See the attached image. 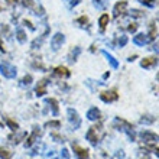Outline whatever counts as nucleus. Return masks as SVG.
Returning a JSON list of instances; mask_svg holds the SVG:
<instances>
[{
  "instance_id": "1",
  "label": "nucleus",
  "mask_w": 159,
  "mask_h": 159,
  "mask_svg": "<svg viewBox=\"0 0 159 159\" xmlns=\"http://www.w3.org/2000/svg\"><path fill=\"white\" fill-rule=\"evenodd\" d=\"M114 126L117 127V130L125 132V133L129 136V139L132 140V142L136 140V132H134L133 126L130 125V123H127L126 120H123V119H120V117H116L114 119Z\"/></svg>"
},
{
  "instance_id": "2",
  "label": "nucleus",
  "mask_w": 159,
  "mask_h": 159,
  "mask_svg": "<svg viewBox=\"0 0 159 159\" xmlns=\"http://www.w3.org/2000/svg\"><path fill=\"white\" fill-rule=\"evenodd\" d=\"M100 129H101L100 126H93V127H90V129H88L87 133H85V139L91 143L93 146H97V145H98V142H100V134H98Z\"/></svg>"
},
{
  "instance_id": "3",
  "label": "nucleus",
  "mask_w": 159,
  "mask_h": 159,
  "mask_svg": "<svg viewBox=\"0 0 159 159\" xmlns=\"http://www.w3.org/2000/svg\"><path fill=\"white\" fill-rule=\"evenodd\" d=\"M0 72L4 75V78L12 80L17 75V70L15 65H12L10 62H2L0 64Z\"/></svg>"
},
{
  "instance_id": "4",
  "label": "nucleus",
  "mask_w": 159,
  "mask_h": 159,
  "mask_svg": "<svg viewBox=\"0 0 159 159\" xmlns=\"http://www.w3.org/2000/svg\"><path fill=\"white\" fill-rule=\"evenodd\" d=\"M68 113V121H70V126H71L72 130H77L80 129V126H81V119H80V114L75 109H70L67 110Z\"/></svg>"
},
{
  "instance_id": "5",
  "label": "nucleus",
  "mask_w": 159,
  "mask_h": 159,
  "mask_svg": "<svg viewBox=\"0 0 159 159\" xmlns=\"http://www.w3.org/2000/svg\"><path fill=\"white\" fill-rule=\"evenodd\" d=\"M42 134V130L39 126H34V130H32V134H30L29 138L26 139V142H25V148H30L32 145H34L35 142H36V139L39 138Z\"/></svg>"
},
{
  "instance_id": "6",
  "label": "nucleus",
  "mask_w": 159,
  "mask_h": 159,
  "mask_svg": "<svg viewBox=\"0 0 159 159\" xmlns=\"http://www.w3.org/2000/svg\"><path fill=\"white\" fill-rule=\"evenodd\" d=\"M65 42V36H64V34H55L54 36H52V39H51V46H52V49L54 51H58L61 46H62V43Z\"/></svg>"
},
{
  "instance_id": "7",
  "label": "nucleus",
  "mask_w": 159,
  "mask_h": 159,
  "mask_svg": "<svg viewBox=\"0 0 159 159\" xmlns=\"http://www.w3.org/2000/svg\"><path fill=\"white\" fill-rule=\"evenodd\" d=\"M100 98L104 103H113V101H116L119 98V94L114 90H109V91L100 93Z\"/></svg>"
},
{
  "instance_id": "8",
  "label": "nucleus",
  "mask_w": 159,
  "mask_h": 159,
  "mask_svg": "<svg viewBox=\"0 0 159 159\" xmlns=\"http://www.w3.org/2000/svg\"><path fill=\"white\" fill-rule=\"evenodd\" d=\"M140 139H142L145 143H158V134L153 133V132H149V130H143L140 133Z\"/></svg>"
},
{
  "instance_id": "9",
  "label": "nucleus",
  "mask_w": 159,
  "mask_h": 159,
  "mask_svg": "<svg viewBox=\"0 0 159 159\" xmlns=\"http://www.w3.org/2000/svg\"><path fill=\"white\" fill-rule=\"evenodd\" d=\"M126 9H127V2H125V0L119 2V3L114 6V10H113L114 17H119V16H121V15H125Z\"/></svg>"
},
{
  "instance_id": "10",
  "label": "nucleus",
  "mask_w": 159,
  "mask_h": 159,
  "mask_svg": "<svg viewBox=\"0 0 159 159\" xmlns=\"http://www.w3.org/2000/svg\"><path fill=\"white\" fill-rule=\"evenodd\" d=\"M72 148H74V152H75V155L78 156L80 159H88V158H90L87 149H84V148L78 146L77 143H72Z\"/></svg>"
},
{
  "instance_id": "11",
  "label": "nucleus",
  "mask_w": 159,
  "mask_h": 159,
  "mask_svg": "<svg viewBox=\"0 0 159 159\" xmlns=\"http://www.w3.org/2000/svg\"><path fill=\"white\" fill-rule=\"evenodd\" d=\"M46 87H48V80H41L36 85V96L42 97L46 94Z\"/></svg>"
},
{
  "instance_id": "12",
  "label": "nucleus",
  "mask_w": 159,
  "mask_h": 159,
  "mask_svg": "<svg viewBox=\"0 0 159 159\" xmlns=\"http://www.w3.org/2000/svg\"><path fill=\"white\" fill-rule=\"evenodd\" d=\"M133 42L136 43V45H139V46H143V45H146L148 42H151V38L148 36V35H145V34H139V35H136L133 38Z\"/></svg>"
},
{
  "instance_id": "13",
  "label": "nucleus",
  "mask_w": 159,
  "mask_h": 159,
  "mask_svg": "<svg viewBox=\"0 0 159 159\" xmlns=\"http://www.w3.org/2000/svg\"><path fill=\"white\" fill-rule=\"evenodd\" d=\"M100 116H101V113H100V110L97 109V107H91V109L87 111V119L88 120H91V121L98 120Z\"/></svg>"
},
{
  "instance_id": "14",
  "label": "nucleus",
  "mask_w": 159,
  "mask_h": 159,
  "mask_svg": "<svg viewBox=\"0 0 159 159\" xmlns=\"http://www.w3.org/2000/svg\"><path fill=\"white\" fill-rule=\"evenodd\" d=\"M54 74L57 77H70L71 75V72L68 71V68H65V67H57L54 70Z\"/></svg>"
},
{
  "instance_id": "15",
  "label": "nucleus",
  "mask_w": 159,
  "mask_h": 159,
  "mask_svg": "<svg viewBox=\"0 0 159 159\" xmlns=\"http://www.w3.org/2000/svg\"><path fill=\"white\" fill-rule=\"evenodd\" d=\"M101 54H103V55L106 57V58H107V61L110 62V65H111V67H113V68H119V62H117V59L114 58L113 55H110L109 52H107V51H101Z\"/></svg>"
},
{
  "instance_id": "16",
  "label": "nucleus",
  "mask_w": 159,
  "mask_h": 159,
  "mask_svg": "<svg viewBox=\"0 0 159 159\" xmlns=\"http://www.w3.org/2000/svg\"><path fill=\"white\" fill-rule=\"evenodd\" d=\"M156 64H158L156 58H145L142 59L140 65H142V68H151V67H155Z\"/></svg>"
},
{
  "instance_id": "17",
  "label": "nucleus",
  "mask_w": 159,
  "mask_h": 159,
  "mask_svg": "<svg viewBox=\"0 0 159 159\" xmlns=\"http://www.w3.org/2000/svg\"><path fill=\"white\" fill-rule=\"evenodd\" d=\"M46 103L51 104V107H52V114H54V116H58V113H59L58 101L55 100V98H46Z\"/></svg>"
},
{
  "instance_id": "18",
  "label": "nucleus",
  "mask_w": 159,
  "mask_h": 159,
  "mask_svg": "<svg viewBox=\"0 0 159 159\" xmlns=\"http://www.w3.org/2000/svg\"><path fill=\"white\" fill-rule=\"evenodd\" d=\"M45 149V143H36L34 148H32V151H30V155H38V153H42V151Z\"/></svg>"
},
{
  "instance_id": "19",
  "label": "nucleus",
  "mask_w": 159,
  "mask_h": 159,
  "mask_svg": "<svg viewBox=\"0 0 159 159\" xmlns=\"http://www.w3.org/2000/svg\"><path fill=\"white\" fill-rule=\"evenodd\" d=\"M109 20H110L109 15H101V16H100V20H98V25H100L101 30H104V29H106V26L109 25Z\"/></svg>"
},
{
  "instance_id": "20",
  "label": "nucleus",
  "mask_w": 159,
  "mask_h": 159,
  "mask_svg": "<svg viewBox=\"0 0 159 159\" xmlns=\"http://www.w3.org/2000/svg\"><path fill=\"white\" fill-rule=\"evenodd\" d=\"M139 121H140L142 125H152L153 121H156V117H153L151 114H146V116H142V119Z\"/></svg>"
},
{
  "instance_id": "21",
  "label": "nucleus",
  "mask_w": 159,
  "mask_h": 159,
  "mask_svg": "<svg viewBox=\"0 0 159 159\" xmlns=\"http://www.w3.org/2000/svg\"><path fill=\"white\" fill-rule=\"evenodd\" d=\"M32 81H34V77L30 75V74L29 75H25L20 81V87H29L30 84H32Z\"/></svg>"
},
{
  "instance_id": "22",
  "label": "nucleus",
  "mask_w": 159,
  "mask_h": 159,
  "mask_svg": "<svg viewBox=\"0 0 159 159\" xmlns=\"http://www.w3.org/2000/svg\"><path fill=\"white\" fill-rule=\"evenodd\" d=\"M16 38H17V41L20 42V43H25L26 42V34L22 29H17L16 30Z\"/></svg>"
},
{
  "instance_id": "23",
  "label": "nucleus",
  "mask_w": 159,
  "mask_h": 159,
  "mask_svg": "<svg viewBox=\"0 0 159 159\" xmlns=\"http://www.w3.org/2000/svg\"><path fill=\"white\" fill-rule=\"evenodd\" d=\"M0 158L2 159H12V152H9L4 148H0Z\"/></svg>"
},
{
  "instance_id": "24",
  "label": "nucleus",
  "mask_w": 159,
  "mask_h": 159,
  "mask_svg": "<svg viewBox=\"0 0 159 159\" xmlns=\"http://www.w3.org/2000/svg\"><path fill=\"white\" fill-rule=\"evenodd\" d=\"M145 149H148V151L153 152L156 156L159 155V153H158V143H153V145H151V143H146V145H145Z\"/></svg>"
},
{
  "instance_id": "25",
  "label": "nucleus",
  "mask_w": 159,
  "mask_h": 159,
  "mask_svg": "<svg viewBox=\"0 0 159 159\" xmlns=\"http://www.w3.org/2000/svg\"><path fill=\"white\" fill-rule=\"evenodd\" d=\"M6 125H7L13 132H17V129H19V125H17L16 121H13L12 119H6Z\"/></svg>"
},
{
  "instance_id": "26",
  "label": "nucleus",
  "mask_w": 159,
  "mask_h": 159,
  "mask_svg": "<svg viewBox=\"0 0 159 159\" xmlns=\"http://www.w3.org/2000/svg\"><path fill=\"white\" fill-rule=\"evenodd\" d=\"M25 136H26V133H25V132H22V133L19 134V136H10V138H9V139L12 140V143H15V145H17V143L20 142V139H23V138H25Z\"/></svg>"
},
{
  "instance_id": "27",
  "label": "nucleus",
  "mask_w": 159,
  "mask_h": 159,
  "mask_svg": "<svg viewBox=\"0 0 159 159\" xmlns=\"http://www.w3.org/2000/svg\"><path fill=\"white\" fill-rule=\"evenodd\" d=\"M45 127H55V129H59V127H61V121L51 120V121H48V123L45 125Z\"/></svg>"
},
{
  "instance_id": "28",
  "label": "nucleus",
  "mask_w": 159,
  "mask_h": 159,
  "mask_svg": "<svg viewBox=\"0 0 159 159\" xmlns=\"http://www.w3.org/2000/svg\"><path fill=\"white\" fill-rule=\"evenodd\" d=\"M80 52H81V49H80L78 46H77V48H75V52L72 51L71 54H70V61H71V62H74V61H75V59H77V57H78V54H80Z\"/></svg>"
},
{
  "instance_id": "29",
  "label": "nucleus",
  "mask_w": 159,
  "mask_h": 159,
  "mask_svg": "<svg viewBox=\"0 0 159 159\" xmlns=\"http://www.w3.org/2000/svg\"><path fill=\"white\" fill-rule=\"evenodd\" d=\"M156 35H158V29H156V26H153V23H152V26H151V34L148 35V36H149V38H151V41H152V39L156 38Z\"/></svg>"
},
{
  "instance_id": "30",
  "label": "nucleus",
  "mask_w": 159,
  "mask_h": 159,
  "mask_svg": "<svg viewBox=\"0 0 159 159\" xmlns=\"http://www.w3.org/2000/svg\"><path fill=\"white\" fill-rule=\"evenodd\" d=\"M130 15H132L133 17H143V16H145V13L140 12V10H138V9H132Z\"/></svg>"
},
{
  "instance_id": "31",
  "label": "nucleus",
  "mask_w": 159,
  "mask_h": 159,
  "mask_svg": "<svg viewBox=\"0 0 159 159\" xmlns=\"http://www.w3.org/2000/svg\"><path fill=\"white\" fill-rule=\"evenodd\" d=\"M140 3L146 4V6H149V7H155L156 6V0H139Z\"/></svg>"
},
{
  "instance_id": "32",
  "label": "nucleus",
  "mask_w": 159,
  "mask_h": 159,
  "mask_svg": "<svg viewBox=\"0 0 159 159\" xmlns=\"http://www.w3.org/2000/svg\"><path fill=\"white\" fill-rule=\"evenodd\" d=\"M58 159H70V152H68V149H65V148H64L62 151H61V153H59V158Z\"/></svg>"
},
{
  "instance_id": "33",
  "label": "nucleus",
  "mask_w": 159,
  "mask_h": 159,
  "mask_svg": "<svg viewBox=\"0 0 159 159\" xmlns=\"http://www.w3.org/2000/svg\"><path fill=\"white\" fill-rule=\"evenodd\" d=\"M22 4H23L25 7H29V9H32L35 6V3L32 0H22Z\"/></svg>"
},
{
  "instance_id": "34",
  "label": "nucleus",
  "mask_w": 159,
  "mask_h": 159,
  "mask_svg": "<svg viewBox=\"0 0 159 159\" xmlns=\"http://www.w3.org/2000/svg\"><path fill=\"white\" fill-rule=\"evenodd\" d=\"M138 159H151L149 156L146 155V152L145 151H139V153H138Z\"/></svg>"
},
{
  "instance_id": "35",
  "label": "nucleus",
  "mask_w": 159,
  "mask_h": 159,
  "mask_svg": "<svg viewBox=\"0 0 159 159\" xmlns=\"http://www.w3.org/2000/svg\"><path fill=\"white\" fill-rule=\"evenodd\" d=\"M138 26H139L138 23H130V26H127V30L133 34V32H136V29H138Z\"/></svg>"
},
{
  "instance_id": "36",
  "label": "nucleus",
  "mask_w": 159,
  "mask_h": 159,
  "mask_svg": "<svg viewBox=\"0 0 159 159\" xmlns=\"http://www.w3.org/2000/svg\"><path fill=\"white\" fill-rule=\"evenodd\" d=\"M123 158H125V152H123V151L120 149V151L116 152V155H114V158H113V159H123Z\"/></svg>"
},
{
  "instance_id": "37",
  "label": "nucleus",
  "mask_w": 159,
  "mask_h": 159,
  "mask_svg": "<svg viewBox=\"0 0 159 159\" xmlns=\"http://www.w3.org/2000/svg\"><path fill=\"white\" fill-rule=\"evenodd\" d=\"M126 43H127V36H121L119 39V46H125Z\"/></svg>"
},
{
  "instance_id": "38",
  "label": "nucleus",
  "mask_w": 159,
  "mask_h": 159,
  "mask_svg": "<svg viewBox=\"0 0 159 159\" xmlns=\"http://www.w3.org/2000/svg\"><path fill=\"white\" fill-rule=\"evenodd\" d=\"M51 138H52V139H55V142H64V139L61 138V136H58V134H55V133H52V134H51Z\"/></svg>"
},
{
  "instance_id": "39",
  "label": "nucleus",
  "mask_w": 159,
  "mask_h": 159,
  "mask_svg": "<svg viewBox=\"0 0 159 159\" xmlns=\"http://www.w3.org/2000/svg\"><path fill=\"white\" fill-rule=\"evenodd\" d=\"M77 22H78V23H83V25H81V26H84V25H87L88 19H87V17H85V16H83V17H80V19H78V20H77Z\"/></svg>"
},
{
  "instance_id": "40",
  "label": "nucleus",
  "mask_w": 159,
  "mask_h": 159,
  "mask_svg": "<svg viewBox=\"0 0 159 159\" xmlns=\"http://www.w3.org/2000/svg\"><path fill=\"white\" fill-rule=\"evenodd\" d=\"M23 23H25V25H26V26H29V28H30V29H32V30H34V29H35V28H34V26H32V23H30V22H29V20H23Z\"/></svg>"
},
{
  "instance_id": "41",
  "label": "nucleus",
  "mask_w": 159,
  "mask_h": 159,
  "mask_svg": "<svg viewBox=\"0 0 159 159\" xmlns=\"http://www.w3.org/2000/svg\"><path fill=\"white\" fill-rule=\"evenodd\" d=\"M80 2H81V0H72V2H71V7H74V6H77V4H78Z\"/></svg>"
},
{
  "instance_id": "42",
  "label": "nucleus",
  "mask_w": 159,
  "mask_h": 159,
  "mask_svg": "<svg viewBox=\"0 0 159 159\" xmlns=\"http://www.w3.org/2000/svg\"><path fill=\"white\" fill-rule=\"evenodd\" d=\"M0 51H4V48H3V45H2V41H0Z\"/></svg>"
},
{
  "instance_id": "43",
  "label": "nucleus",
  "mask_w": 159,
  "mask_h": 159,
  "mask_svg": "<svg viewBox=\"0 0 159 159\" xmlns=\"http://www.w3.org/2000/svg\"><path fill=\"white\" fill-rule=\"evenodd\" d=\"M7 2H9V3H16L17 0H7Z\"/></svg>"
},
{
  "instance_id": "44",
  "label": "nucleus",
  "mask_w": 159,
  "mask_h": 159,
  "mask_svg": "<svg viewBox=\"0 0 159 159\" xmlns=\"http://www.w3.org/2000/svg\"><path fill=\"white\" fill-rule=\"evenodd\" d=\"M94 2H96V4H97V3H98V2H101V0H94Z\"/></svg>"
},
{
  "instance_id": "45",
  "label": "nucleus",
  "mask_w": 159,
  "mask_h": 159,
  "mask_svg": "<svg viewBox=\"0 0 159 159\" xmlns=\"http://www.w3.org/2000/svg\"><path fill=\"white\" fill-rule=\"evenodd\" d=\"M2 126H3V125H2V123H0V127H2Z\"/></svg>"
},
{
  "instance_id": "46",
  "label": "nucleus",
  "mask_w": 159,
  "mask_h": 159,
  "mask_svg": "<svg viewBox=\"0 0 159 159\" xmlns=\"http://www.w3.org/2000/svg\"><path fill=\"white\" fill-rule=\"evenodd\" d=\"M0 12H2V7H0Z\"/></svg>"
}]
</instances>
